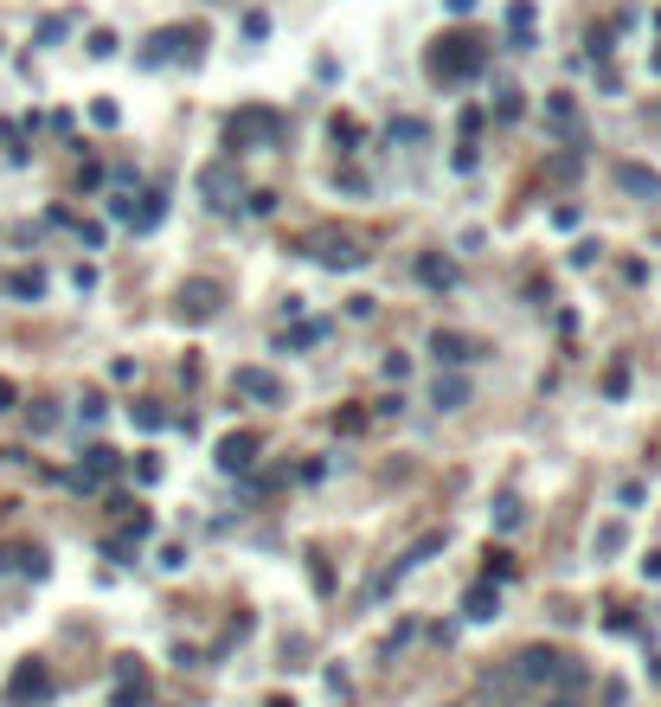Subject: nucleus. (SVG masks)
<instances>
[{"label":"nucleus","mask_w":661,"mask_h":707,"mask_svg":"<svg viewBox=\"0 0 661 707\" xmlns=\"http://www.w3.org/2000/svg\"><path fill=\"white\" fill-rule=\"evenodd\" d=\"M430 71L437 77H476L482 71V39H469V33L444 39V45H437V59H430Z\"/></svg>","instance_id":"obj_1"},{"label":"nucleus","mask_w":661,"mask_h":707,"mask_svg":"<svg viewBox=\"0 0 661 707\" xmlns=\"http://www.w3.org/2000/svg\"><path fill=\"white\" fill-rule=\"evenodd\" d=\"M283 123H277V110H244V116H232V155L244 148V142H270V135H277Z\"/></svg>","instance_id":"obj_2"},{"label":"nucleus","mask_w":661,"mask_h":707,"mask_svg":"<svg viewBox=\"0 0 661 707\" xmlns=\"http://www.w3.org/2000/svg\"><path fill=\"white\" fill-rule=\"evenodd\" d=\"M116 707H148V669L135 656L116 663Z\"/></svg>","instance_id":"obj_3"},{"label":"nucleus","mask_w":661,"mask_h":707,"mask_svg":"<svg viewBox=\"0 0 661 707\" xmlns=\"http://www.w3.org/2000/svg\"><path fill=\"white\" fill-rule=\"evenodd\" d=\"M45 695H51V675H45L39 663H26L13 682H7V701H45Z\"/></svg>","instance_id":"obj_4"},{"label":"nucleus","mask_w":661,"mask_h":707,"mask_svg":"<svg viewBox=\"0 0 661 707\" xmlns=\"http://www.w3.org/2000/svg\"><path fill=\"white\" fill-rule=\"evenodd\" d=\"M520 675H527V682H553V675H571V669H565L559 649H527V656H520Z\"/></svg>","instance_id":"obj_5"},{"label":"nucleus","mask_w":661,"mask_h":707,"mask_svg":"<svg viewBox=\"0 0 661 707\" xmlns=\"http://www.w3.org/2000/svg\"><path fill=\"white\" fill-rule=\"evenodd\" d=\"M238 393H244V399H264V405H277V399H283L277 373H264V367H238Z\"/></svg>","instance_id":"obj_6"},{"label":"nucleus","mask_w":661,"mask_h":707,"mask_svg":"<svg viewBox=\"0 0 661 707\" xmlns=\"http://www.w3.org/2000/svg\"><path fill=\"white\" fill-rule=\"evenodd\" d=\"M251 457H257V438H251V431H238V438L218 444V470H251Z\"/></svg>","instance_id":"obj_7"},{"label":"nucleus","mask_w":661,"mask_h":707,"mask_svg":"<svg viewBox=\"0 0 661 707\" xmlns=\"http://www.w3.org/2000/svg\"><path fill=\"white\" fill-rule=\"evenodd\" d=\"M430 347H437V361H450V367H462V361H476V341H469V335H437Z\"/></svg>","instance_id":"obj_8"},{"label":"nucleus","mask_w":661,"mask_h":707,"mask_svg":"<svg viewBox=\"0 0 661 707\" xmlns=\"http://www.w3.org/2000/svg\"><path fill=\"white\" fill-rule=\"evenodd\" d=\"M212 296H218L212 283H193V290H180V309H193V315H200V322H206V315L218 309V303H212Z\"/></svg>","instance_id":"obj_9"},{"label":"nucleus","mask_w":661,"mask_h":707,"mask_svg":"<svg viewBox=\"0 0 661 707\" xmlns=\"http://www.w3.org/2000/svg\"><path fill=\"white\" fill-rule=\"evenodd\" d=\"M418 277H424L430 290H450V283H456V270H450L444 258H418Z\"/></svg>","instance_id":"obj_10"},{"label":"nucleus","mask_w":661,"mask_h":707,"mask_svg":"<svg viewBox=\"0 0 661 707\" xmlns=\"http://www.w3.org/2000/svg\"><path fill=\"white\" fill-rule=\"evenodd\" d=\"M200 187L212 194V206H232V174H225V168H206V174H200Z\"/></svg>","instance_id":"obj_11"},{"label":"nucleus","mask_w":661,"mask_h":707,"mask_svg":"<svg viewBox=\"0 0 661 707\" xmlns=\"http://www.w3.org/2000/svg\"><path fill=\"white\" fill-rule=\"evenodd\" d=\"M623 187H629V194H649V200H661V174H642V168H623Z\"/></svg>","instance_id":"obj_12"},{"label":"nucleus","mask_w":661,"mask_h":707,"mask_svg":"<svg viewBox=\"0 0 661 707\" xmlns=\"http://www.w3.org/2000/svg\"><path fill=\"white\" fill-rule=\"evenodd\" d=\"M462 399H469V379H437V405H444V412H456Z\"/></svg>","instance_id":"obj_13"},{"label":"nucleus","mask_w":661,"mask_h":707,"mask_svg":"<svg viewBox=\"0 0 661 707\" xmlns=\"http://www.w3.org/2000/svg\"><path fill=\"white\" fill-rule=\"evenodd\" d=\"M7 290H13V296H33V303H39V296H45V277H39V270H20V277H7Z\"/></svg>","instance_id":"obj_14"},{"label":"nucleus","mask_w":661,"mask_h":707,"mask_svg":"<svg viewBox=\"0 0 661 707\" xmlns=\"http://www.w3.org/2000/svg\"><path fill=\"white\" fill-rule=\"evenodd\" d=\"M546 116H553L565 135H578V110H571V97H553V103H546Z\"/></svg>","instance_id":"obj_15"},{"label":"nucleus","mask_w":661,"mask_h":707,"mask_svg":"<svg viewBox=\"0 0 661 707\" xmlns=\"http://www.w3.org/2000/svg\"><path fill=\"white\" fill-rule=\"evenodd\" d=\"M462 605H469V617H494V585H476Z\"/></svg>","instance_id":"obj_16"},{"label":"nucleus","mask_w":661,"mask_h":707,"mask_svg":"<svg viewBox=\"0 0 661 707\" xmlns=\"http://www.w3.org/2000/svg\"><path fill=\"white\" fill-rule=\"evenodd\" d=\"M20 573L39 579V573H45V553H39V547H20Z\"/></svg>","instance_id":"obj_17"},{"label":"nucleus","mask_w":661,"mask_h":707,"mask_svg":"<svg viewBox=\"0 0 661 707\" xmlns=\"http://www.w3.org/2000/svg\"><path fill=\"white\" fill-rule=\"evenodd\" d=\"M7 405H13V386H7V379H0V412H7Z\"/></svg>","instance_id":"obj_18"}]
</instances>
